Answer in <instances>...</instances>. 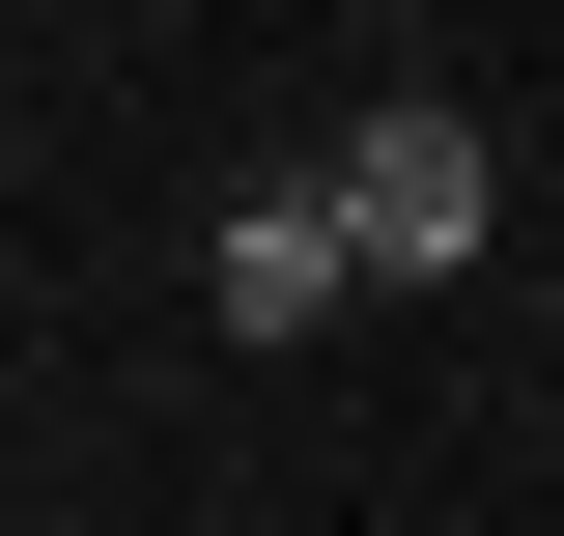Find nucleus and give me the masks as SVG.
Segmentation results:
<instances>
[{
  "label": "nucleus",
  "instance_id": "7ed1b4c3",
  "mask_svg": "<svg viewBox=\"0 0 564 536\" xmlns=\"http://www.w3.org/2000/svg\"><path fill=\"white\" fill-rule=\"evenodd\" d=\"M536 339H564V282H536Z\"/></svg>",
  "mask_w": 564,
  "mask_h": 536
},
{
  "label": "nucleus",
  "instance_id": "f257e3e1",
  "mask_svg": "<svg viewBox=\"0 0 564 536\" xmlns=\"http://www.w3.org/2000/svg\"><path fill=\"white\" fill-rule=\"evenodd\" d=\"M311 170H339V226H367V282H480V255H508V141L452 114V85H367V114L311 141Z\"/></svg>",
  "mask_w": 564,
  "mask_h": 536
},
{
  "label": "nucleus",
  "instance_id": "f03ea898",
  "mask_svg": "<svg viewBox=\"0 0 564 536\" xmlns=\"http://www.w3.org/2000/svg\"><path fill=\"white\" fill-rule=\"evenodd\" d=\"M198 311H226V339H311V311H367V226H339V170H254V199H226V255H198Z\"/></svg>",
  "mask_w": 564,
  "mask_h": 536
}]
</instances>
